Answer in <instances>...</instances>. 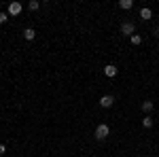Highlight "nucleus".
I'll return each mask as SVG.
<instances>
[{"label":"nucleus","instance_id":"nucleus-1","mask_svg":"<svg viewBox=\"0 0 159 157\" xmlns=\"http://www.w3.org/2000/svg\"><path fill=\"white\" fill-rule=\"evenodd\" d=\"M110 136V127H108V123H100L98 127H96V138L98 140H106Z\"/></svg>","mask_w":159,"mask_h":157},{"label":"nucleus","instance_id":"nucleus-2","mask_svg":"<svg viewBox=\"0 0 159 157\" xmlns=\"http://www.w3.org/2000/svg\"><path fill=\"white\" fill-rule=\"evenodd\" d=\"M117 72H119V68H117L115 64H106V66H104V74H106L108 79H112V76H117Z\"/></svg>","mask_w":159,"mask_h":157},{"label":"nucleus","instance_id":"nucleus-3","mask_svg":"<svg viewBox=\"0 0 159 157\" xmlns=\"http://www.w3.org/2000/svg\"><path fill=\"white\" fill-rule=\"evenodd\" d=\"M134 24H132V21H125V24L121 25V32L123 34H125V36H134Z\"/></svg>","mask_w":159,"mask_h":157},{"label":"nucleus","instance_id":"nucleus-4","mask_svg":"<svg viewBox=\"0 0 159 157\" xmlns=\"http://www.w3.org/2000/svg\"><path fill=\"white\" fill-rule=\"evenodd\" d=\"M112 104H115V98L112 96H102L100 98V106H102V109H110Z\"/></svg>","mask_w":159,"mask_h":157},{"label":"nucleus","instance_id":"nucleus-5","mask_svg":"<svg viewBox=\"0 0 159 157\" xmlns=\"http://www.w3.org/2000/svg\"><path fill=\"white\" fill-rule=\"evenodd\" d=\"M7 13H9V15H19V13H21V2H11Z\"/></svg>","mask_w":159,"mask_h":157},{"label":"nucleus","instance_id":"nucleus-6","mask_svg":"<svg viewBox=\"0 0 159 157\" xmlns=\"http://www.w3.org/2000/svg\"><path fill=\"white\" fill-rule=\"evenodd\" d=\"M140 17H142L144 21H148V19L153 17V11H151L148 7H142V9H140Z\"/></svg>","mask_w":159,"mask_h":157},{"label":"nucleus","instance_id":"nucleus-7","mask_svg":"<svg viewBox=\"0 0 159 157\" xmlns=\"http://www.w3.org/2000/svg\"><path fill=\"white\" fill-rule=\"evenodd\" d=\"M34 36H36L34 28H25V30H24V38H25V40H34Z\"/></svg>","mask_w":159,"mask_h":157},{"label":"nucleus","instance_id":"nucleus-8","mask_svg":"<svg viewBox=\"0 0 159 157\" xmlns=\"http://www.w3.org/2000/svg\"><path fill=\"white\" fill-rule=\"evenodd\" d=\"M153 109H155V104H153L151 100H144V102H142V110H144L147 115H151V110H153Z\"/></svg>","mask_w":159,"mask_h":157},{"label":"nucleus","instance_id":"nucleus-9","mask_svg":"<svg viewBox=\"0 0 159 157\" xmlns=\"http://www.w3.org/2000/svg\"><path fill=\"white\" fill-rule=\"evenodd\" d=\"M119 7H121L123 11H129V9L134 7V2H132V0H119Z\"/></svg>","mask_w":159,"mask_h":157},{"label":"nucleus","instance_id":"nucleus-10","mask_svg":"<svg viewBox=\"0 0 159 157\" xmlns=\"http://www.w3.org/2000/svg\"><path fill=\"white\" fill-rule=\"evenodd\" d=\"M142 125H144L147 130H151V127H153V117H151V115H147V117L142 119Z\"/></svg>","mask_w":159,"mask_h":157},{"label":"nucleus","instance_id":"nucleus-11","mask_svg":"<svg viewBox=\"0 0 159 157\" xmlns=\"http://www.w3.org/2000/svg\"><path fill=\"white\" fill-rule=\"evenodd\" d=\"M129 40H132V45H136V47H138V45H142V36H140V34H134V36H129Z\"/></svg>","mask_w":159,"mask_h":157},{"label":"nucleus","instance_id":"nucleus-12","mask_svg":"<svg viewBox=\"0 0 159 157\" xmlns=\"http://www.w3.org/2000/svg\"><path fill=\"white\" fill-rule=\"evenodd\" d=\"M38 7H40L38 0H30V2H28V9H30V11H38Z\"/></svg>","mask_w":159,"mask_h":157},{"label":"nucleus","instance_id":"nucleus-13","mask_svg":"<svg viewBox=\"0 0 159 157\" xmlns=\"http://www.w3.org/2000/svg\"><path fill=\"white\" fill-rule=\"evenodd\" d=\"M7 19H9V13L0 11V24H7Z\"/></svg>","mask_w":159,"mask_h":157},{"label":"nucleus","instance_id":"nucleus-14","mask_svg":"<svg viewBox=\"0 0 159 157\" xmlns=\"http://www.w3.org/2000/svg\"><path fill=\"white\" fill-rule=\"evenodd\" d=\"M4 151H7V146H4V145H0V155H4Z\"/></svg>","mask_w":159,"mask_h":157}]
</instances>
